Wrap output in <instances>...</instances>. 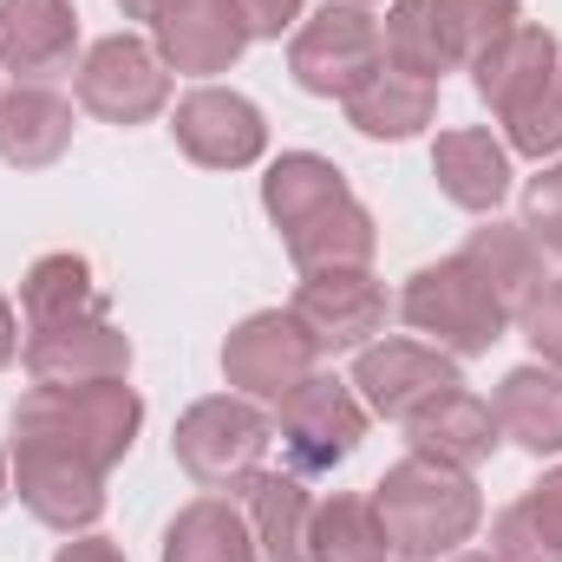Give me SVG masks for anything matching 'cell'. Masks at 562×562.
Instances as JSON below:
<instances>
[{"label": "cell", "instance_id": "6da1fadb", "mask_svg": "<svg viewBox=\"0 0 562 562\" xmlns=\"http://www.w3.org/2000/svg\"><path fill=\"white\" fill-rule=\"evenodd\" d=\"M262 203L276 216L281 243L294 256L301 276L314 269H367L373 256V216L360 210V196L347 190V177L314 157V150H294L281 157L262 183Z\"/></svg>", "mask_w": 562, "mask_h": 562}, {"label": "cell", "instance_id": "7a4b0ae2", "mask_svg": "<svg viewBox=\"0 0 562 562\" xmlns=\"http://www.w3.org/2000/svg\"><path fill=\"white\" fill-rule=\"evenodd\" d=\"M138 419H144V406L125 380H99V386H33L13 406V445L59 451V458L92 464V471H112L132 451Z\"/></svg>", "mask_w": 562, "mask_h": 562}, {"label": "cell", "instance_id": "3957f363", "mask_svg": "<svg viewBox=\"0 0 562 562\" xmlns=\"http://www.w3.org/2000/svg\"><path fill=\"white\" fill-rule=\"evenodd\" d=\"M373 510L386 524V543L406 562H438L451 557L458 543H471L484 504H477V484L451 464H431V458H406L380 477L373 491Z\"/></svg>", "mask_w": 562, "mask_h": 562}, {"label": "cell", "instance_id": "277c9868", "mask_svg": "<svg viewBox=\"0 0 562 562\" xmlns=\"http://www.w3.org/2000/svg\"><path fill=\"white\" fill-rule=\"evenodd\" d=\"M517 26V0H400L386 20V66L413 79H445Z\"/></svg>", "mask_w": 562, "mask_h": 562}, {"label": "cell", "instance_id": "5b68a950", "mask_svg": "<svg viewBox=\"0 0 562 562\" xmlns=\"http://www.w3.org/2000/svg\"><path fill=\"white\" fill-rule=\"evenodd\" d=\"M400 314L419 327L438 353H451V360H458V353H491V347L504 340V327L517 321L510 301L477 276L464 256H451V262H438V269H419V276L406 281Z\"/></svg>", "mask_w": 562, "mask_h": 562}, {"label": "cell", "instance_id": "8992f818", "mask_svg": "<svg viewBox=\"0 0 562 562\" xmlns=\"http://www.w3.org/2000/svg\"><path fill=\"white\" fill-rule=\"evenodd\" d=\"M380 66H386V26L353 0H327L294 33V79L321 99H353Z\"/></svg>", "mask_w": 562, "mask_h": 562}, {"label": "cell", "instance_id": "52a82bcc", "mask_svg": "<svg viewBox=\"0 0 562 562\" xmlns=\"http://www.w3.org/2000/svg\"><path fill=\"white\" fill-rule=\"evenodd\" d=\"M276 425L262 419L249 400H203L177 419V464L203 484V491H243L262 471Z\"/></svg>", "mask_w": 562, "mask_h": 562}, {"label": "cell", "instance_id": "ba28073f", "mask_svg": "<svg viewBox=\"0 0 562 562\" xmlns=\"http://www.w3.org/2000/svg\"><path fill=\"white\" fill-rule=\"evenodd\" d=\"M276 431H281L288 464H294L301 477H314V471H334V464H347V458L360 451L367 413H360V400H353L334 373H307V380L281 400Z\"/></svg>", "mask_w": 562, "mask_h": 562}, {"label": "cell", "instance_id": "9c48e42d", "mask_svg": "<svg viewBox=\"0 0 562 562\" xmlns=\"http://www.w3.org/2000/svg\"><path fill=\"white\" fill-rule=\"evenodd\" d=\"M170 99V72H164V53H150L132 33H112L86 53L79 66V105L105 125H144L157 119Z\"/></svg>", "mask_w": 562, "mask_h": 562}, {"label": "cell", "instance_id": "30bf717a", "mask_svg": "<svg viewBox=\"0 0 562 562\" xmlns=\"http://www.w3.org/2000/svg\"><path fill=\"white\" fill-rule=\"evenodd\" d=\"M314 360H321V347L294 314H249L223 347L229 386L249 393V400H276V406L314 373Z\"/></svg>", "mask_w": 562, "mask_h": 562}, {"label": "cell", "instance_id": "8fae6325", "mask_svg": "<svg viewBox=\"0 0 562 562\" xmlns=\"http://www.w3.org/2000/svg\"><path fill=\"white\" fill-rule=\"evenodd\" d=\"M26 373L40 386H99V380H125L132 373V340L99 314H79V321H53V327H33L26 340Z\"/></svg>", "mask_w": 562, "mask_h": 562}, {"label": "cell", "instance_id": "7c38bea8", "mask_svg": "<svg viewBox=\"0 0 562 562\" xmlns=\"http://www.w3.org/2000/svg\"><path fill=\"white\" fill-rule=\"evenodd\" d=\"M288 314L314 334L321 353H347V347H367V334L386 327V288L367 269H314Z\"/></svg>", "mask_w": 562, "mask_h": 562}, {"label": "cell", "instance_id": "4fadbf2b", "mask_svg": "<svg viewBox=\"0 0 562 562\" xmlns=\"http://www.w3.org/2000/svg\"><path fill=\"white\" fill-rule=\"evenodd\" d=\"M353 386L367 393L373 413H386V419L406 425L413 413H425L438 393H451V386H464V380H458L451 353L419 347V340H386V347H367V353H360Z\"/></svg>", "mask_w": 562, "mask_h": 562}, {"label": "cell", "instance_id": "5bb4252c", "mask_svg": "<svg viewBox=\"0 0 562 562\" xmlns=\"http://www.w3.org/2000/svg\"><path fill=\"white\" fill-rule=\"evenodd\" d=\"M557 66H562L557 40H550L543 26H524V20L471 59V72H477V99H484L504 125H517V119H530V112H537V99L550 92Z\"/></svg>", "mask_w": 562, "mask_h": 562}, {"label": "cell", "instance_id": "9a60e30c", "mask_svg": "<svg viewBox=\"0 0 562 562\" xmlns=\"http://www.w3.org/2000/svg\"><path fill=\"white\" fill-rule=\"evenodd\" d=\"M170 132L183 144V157H196V164H210V170H243V164H256L262 144H269L262 112H256L243 92H216V86L190 92V99L177 105Z\"/></svg>", "mask_w": 562, "mask_h": 562}, {"label": "cell", "instance_id": "2e32d148", "mask_svg": "<svg viewBox=\"0 0 562 562\" xmlns=\"http://www.w3.org/2000/svg\"><path fill=\"white\" fill-rule=\"evenodd\" d=\"M13 477H20V504L53 530H86L105 510V471H92L79 458L13 445Z\"/></svg>", "mask_w": 562, "mask_h": 562}, {"label": "cell", "instance_id": "e0dca14e", "mask_svg": "<svg viewBox=\"0 0 562 562\" xmlns=\"http://www.w3.org/2000/svg\"><path fill=\"white\" fill-rule=\"evenodd\" d=\"M72 46H79L72 0H0V66L20 72L26 86L66 72Z\"/></svg>", "mask_w": 562, "mask_h": 562}, {"label": "cell", "instance_id": "ac0fdd59", "mask_svg": "<svg viewBox=\"0 0 562 562\" xmlns=\"http://www.w3.org/2000/svg\"><path fill=\"white\" fill-rule=\"evenodd\" d=\"M157 46H164V66L177 72H223L249 46V26L236 0H170L157 13Z\"/></svg>", "mask_w": 562, "mask_h": 562}, {"label": "cell", "instance_id": "d6986e66", "mask_svg": "<svg viewBox=\"0 0 562 562\" xmlns=\"http://www.w3.org/2000/svg\"><path fill=\"white\" fill-rule=\"evenodd\" d=\"M406 431H413V458L471 471V464H484V458L497 451V431H504V425H497V413H491V400L451 386V393H438L425 413H413Z\"/></svg>", "mask_w": 562, "mask_h": 562}, {"label": "cell", "instance_id": "ffe728a7", "mask_svg": "<svg viewBox=\"0 0 562 562\" xmlns=\"http://www.w3.org/2000/svg\"><path fill=\"white\" fill-rule=\"evenodd\" d=\"M249 497V537H256V562H307V524L314 504L301 491L294 471H256L243 484Z\"/></svg>", "mask_w": 562, "mask_h": 562}, {"label": "cell", "instance_id": "44dd1931", "mask_svg": "<svg viewBox=\"0 0 562 562\" xmlns=\"http://www.w3.org/2000/svg\"><path fill=\"white\" fill-rule=\"evenodd\" d=\"M72 144V105L53 86H13L0 92V157L20 170L53 164Z\"/></svg>", "mask_w": 562, "mask_h": 562}, {"label": "cell", "instance_id": "7402d4cb", "mask_svg": "<svg viewBox=\"0 0 562 562\" xmlns=\"http://www.w3.org/2000/svg\"><path fill=\"white\" fill-rule=\"evenodd\" d=\"M431 170L458 210H497L510 190V150L491 132H445L431 144Z\"/></svg>", "mask_w": 562, "mask_h": 562}, {"label": "cell", "instance_id": "603a6c76", "mask_svg": "<svg viewBox=\"0 0 562 562\" xmlns=\"http://www.w3.org/2000/svg\"><path fill=\"white\" fill-rule=\"evenodd\" d=\"M340 105H347L353 132H367V138H413L419 125H431V112H438V86L400 72V66H380V72H373L353 99H340Z\"/></svg>", "mask_w": 562, "mask_h": 562}, {"label": "cell", "instance_id": "cb8c5ba5", "mask_svg": "<svg viewBox=\"0 0 562 562\" xmlns=\"http://www.w3.org/2000/svg\"><path fill=\"white\" fill-rule=\"evenodd\" d=\"M497 425L504 438H517L524 451H562V373L550 367H517L504 386H497Z\"/></svg>", "mask_w": 562, "mask_h": 562}, {"label": "cell", "instance_id": "d4e9b609", "mask_svg": "<svg viewBox=\"0 0 562 562\" xmlns=\"http://www.w3.org/2000/svg\"><path fill=\"white\" fill-rule=\"evenodd\" d=\"M164 562H256L249 517L229 497H196L190 510H177L164 537Z\"/></svg>", "mask_w": 562, "mask_h": 562}, {"label": "cell", "instance_id": "484cf974", "mask_svg": "<svg viewBox=\"0 0 562 562\" xmlns=\"http://www.w3.org/2000/svg\"><path fill=\"white\" fill-rule=\"evenodd\" d=\"M464 262L510 301V314H524V301L543 288V249H537V236H530L524 223H491V229H477V236L464 243Z\"/></svg>", "mask_w": 562, "mask_h": 562}, {"label": "cell", "instance_id": "4316f807", "mask_svg": "<svg viewBox=\"0 0 562 562\" xmlns=\"http://www.w3.org/2000/svg\"><path fill=\"white\" fill-rule=\"evenodd\" d=\"M497 562H562V471H550L543 484H530L491 537Z\"/></svg>", "mask_w": 562, "mask_h": 562}, {"label": "cell", "instance_id": "83f0119b", "mask_svg": "<svg viewBox=\"0 0 562 562\" xmlns=\"http://www.w3.org/2000/svg\"><path fill=\"white\" fill-rule=\"evenodd\" d=\"M386 524L373 510V497H334L314 504L307 524V562H386Z\"/></svg>", "mask_w": 562, "mask_h": 562}, {"label": "cell", "instance_id": "f1b7e54d", "mask_svg": "<svg viewBox=\"0 0 562 562\" xmlns=\"http://www.w3.org/2000/svg\"><path fill=\"white\" fill-rule=\"evenodd\" d=\"M20 307L33 327H53V321H79V314H99V288H92V269L86 256H40L26 281H20Z\"/></svg>", "mask_w": 562, "mask_h": 562}, {"label": "cell", "instance_id": "f546056e", "mask_svg": "<svg viewBox=\"0 0 562 562\" xmlns=\"http://www.w3.org/2000/svg\"><path fill=\"white\" fill-rule=\"evenodd\" d=\"M524 229L537 236V249L562 256V164L543 170V177L524 190Z\"/></svg>", "mask_w": 562, "mask_h": 562}, {"label": "cell", "instance_id": "4dcf8cb0", "mask_svg": "<svg viewBox=\"0 0 562 562\" xmlns=\"http://www.w3.org/2000/svg\"><path fill=\"white\" fill-rule=\"evenodd\" d=\"M524 334H530V347L550 360V367H562V276L557 281H543L530 301H524Z\"/></svg>", "mask_w": 562, "mask_h": 562}, {"label": "cell", "instance_id": "1f68e13d", "mask_svg": "<svg viewBox=\"0 0 562 562\" xmlns=\"http://www.w3.org/2000/svg\"><path fill=\"white\" fill-rule=\"evenodd\" d=\"M510 144L530 150V157H543V150H557L562 144V66H557V79H550V92L537 99V112L510 125Z\"/></svg>", "mask_w": 562, "mask_h": 562}, {"label": "cell", "instance_id": "d6a6232c", "mask_svg": "<svg viewBox=\"0 0 562 562\" xmlns=\"http://www.w3.org/2000/svg\"><path fill=\"white\" fill-rule=\"evenodd\" d=\"M236 13H243V26H249V40H256V33H281V26L301 13V0H236Z\"/></svg>", "mask_w": 562, "mask_h": 562}, {"label": "cell", "instance_id": "836d02e7", "mask_svg": "<svg viewBox=\"0 0 562 562\" xmlns=\"http://www.w3.org/2000/svg\"><path fill=\"white\" fill-rule=\"evenodd\" d=\"M53 562H125V557H119V543H105V537H79V543H66Z\"/></svg>", "mask_w": 562, "mask_h": 562}, {"label": "cell", "instance_id": "e575fe53", "mask_svg": "<svg viewBox=\"0 0 562 562\" xmlns=\"http://www.w3.org/2000/svg\"><path fill=\"white\" fill-rule=\"evenodd\" d=\"M13 347H20V327H13V307L0 301V367L13 360Z\"/></svg>", "mask_w": 562, "mask_h": 562}, {"label": "cell", "instance_id": "d590c367", "mask_svg": "<svg viewBox=\"0 0 562 562\" xmlns=\"http://www.w3.org/2000/svg\"><path fill=\"white\" fill-rule=\"evenodd\" d=\"M119 7H125V13H132V20H157V13H164V7H170V0H119Z\"/></svg>", "mask_w": 562, "mask_h": 562}, {"label": "cell", "instance_id": "8d00e7d4", "mask_svg": "<svg viewBox=\"0 0 562 562\" xmlns=\"http://www.w3.org/2000/svg\"><path fill=\"white\" fill-rule=\"evenodd\" d=\"M0 504H7V464H0Z\"/></svg>", "mask_w": 562, "mask_h": 562}, {"label": "cell", "instance_id": "74e56055", "mask_svg": "<svg viewBox=\"0 0 562 562\" xmlns=\"http://www.w3.org/2000/svg\"><path fill=\"white\" fill-rule=\"evenodd\" d=\"M451 562H497V557H451Z\"/></svg>", "mask_w": 562, "mask_h": 562}, {"label": "cell", "instance_id": "f35d334b", "mask_svg": "<svg viewBox=\"0 0 562 562\" xmlns=\"http://www.w3.org/2000/svg\"><path fill=\"white\" fill-rule=\"evenodd\" d=\"M353 7H360V0H353Z\"/></svg>", "mask_w": 562, "mask_h": 562}]
</instances>
